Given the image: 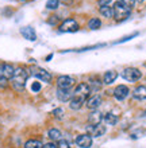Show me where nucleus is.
<instances>
[{
    "mask_svg": "<svg viewBox=\"0 0 146 148\" xmlns=\"http://www.w3.org/2000/svg\"><path fill=\"white\" fill-rule=\"evenodd\" d=\"M119 1H120L123 5H126L127 8H130V10L134 7L135 3H137V0H119Z\"/></svg>",
    "mask_w": 146,
    "mask_h": 148,
    "instance_id": "obj_26",
    "label": "nucleus"
},
{
    "mask_svg": "<svg viewBox=\"0 0 146 148\" xmlns=\"http://www.w3.org/2000/svg\"><path fill=\"white\" fill-rule=\"evenodd\" d=\"M62 4H66V5H69V4H72L73 3V0H60Z\"/></svg>",
    "mask_w": 146,
    "mask_h": 148,
    "instance_id": "obj_33",
    "label": "nucleus"
},
{
    "mask_svg": "<svg viewBox=\"0 0 146 148\" xmlns=\"http://www.w3.org/2000/svg\"><path fill=\"white\" fill-rule=\"evenodd\" d=\"M138 35V32H133V34H130V35H127V36H123L122 39H119V40H116V45H119V43H123V42H127V40H130V39L135 38V36Z\"/></svg>",
    "mask_w": 146,
    "mask_h": 148,
    "instance_id": "obj_25",
    "label": "nucleus"
},
{
    "mask_svg": "<svg viewBox=\"0 0 146 148\" xmlns=\"http://www.w3.org/2000/svg\"><path fill=\"white\" fill-rule=\"evenodd\" d=\"M48 137L50 139L51 141H58V140H61L62 133L60 132V129L51 128V129H49V131H48Z\"/></svg>",
    "mask_w": 146,
    "mask_h": 148,
    "instance_id": "obj_18",
    "label": "nucleus"
},
{
    "mask_svg": "<svg viewBox=\"0 0 146 148\" xmlns=\"http://www.w3.org/2000/svg\"><path fill=\"white\" fill-rule=\"evenodd\" d=\"M30 69L23 66H18L15 67V71H14V75L11 78V85L12 88L18 92H22L24 89V85L27 82L28 77H30Z\"/></svg>",
    "mask_w": 146,
    "mask_h": 148,
    "instance_id": "obj_2",
    "label": "nucleus"
},
{
    "mask_svg": "<svg viewBox=\"0 0 146 148\" xmlns=\"http://www.w3.org/2000/svg\"><path fill=\"white\" fill-rule=\"evenodd\" d=\"M76 144L79 145L80 148H91L92 145V137L88 135V133H84V135H77L75 139Z\"/></svg>",
    "mask_w": 146,
    "mask_h": 148,
    "instance_id": "obj_12",
    "label": "nucleus"
},
{
    "mask_svg": "<svg viewBox=\"0 0 146 148\" xmlns=\"http://www.w3.org/2000/svg\"><path fill=\"white\" fill-rule=\"evenodd\" d=\"M51 114H53L55 119L61 120V119L64 117V109H62V108H57V109H54L53 112H51Z\"/></svg>",
    "mask_w": 146,
    "mask_h": 148,
    "instance_id": "obj_24",
    "label": "nucleus"
},
{
    "mask_svg": "<svg viewBox=\"0 0 146 148\" xmlns=\"http://www.w3.org/2000/svg\"><path fill=\"white\" fill-rule=\"evenodd\" d=\"M112 11H114V18L116 22H123V20H126L131 14V10L130 8H127L126 5H123L120 1H116L114 4V7H112Z\"/></svg>",
    "mask_w": 146,
    "mask_h": 148,
    "instance_id": "obj_3",
    "label": "nucleus"
},
{
    "mask_svg": "<svg viewBox=\"0 0 146 148\" xmlns=\"http://www.w3.org/2000/svg\"><path fill=\"white\" fill-rule=\"evenodd\" d=\"M41 90V84L38 81H35V82H33L31 84V92L33 93H38Z\"/></svg>",
    "mask_w": 146,
    "mask_h": 148,
    "instance_id": "obj_28",
    "label": "nucleus"
},
{
    "mask_svg": "<svg viewBox=\"0 0 146 148\" xmlns=\"http://www.w3.org/2000/svg\"><path fill=\"white\" fill-rule=\"evenodd\" d=\"M75 78L71 75H60L57 78V88L58 89H72L75 86Z\"/></svg>",
    "mask_w": 146,
    "mask_h": 148,
    "instance_id": "obj_8",
    "label": "nucleus"
},
{
    "mask_svg": "<svg viewBox=\"0 0 146 148\" xmlns=\"http://www.w3.org/2000/svg\"><path fill=\"white\" fill-rule=\"evenodd\" d=\"M44 148H57V144H54L53 141H50L48 144H44Z\"/></svg>",
    "mask_w": 146,
    "mask_h": 148,
    "instance_id": "obj_32",
    "label": "nucleus"
},
{
    "mask_svg": "<svg viewBox=\"0 0 146 148\" xmlns=\"http://www.w3.org/2000/svg\"><path fill=\"white\" fill-rule=\"evenodd\" d=\"M143 117H145V119H146V110H145V112H143Z\"/></svg>",
    "mask_w": 146,
    "mask_h": 148,
    "instance_id": "obj_36",
    "label": "nucleus"
},
{
    "mask_svg": "<svg viewBox=\"0 0 146 148\" xmlns=\"http://www.w3.org/2000/svg\"><path fill=\"white\" fill-rule=\"evenodd\" d=\"M106 125H103L102 123L100 124H89L87 125V133L89 136L93 137H100L106 133Z\"/></svg>",
    "mask_w": 146,
    "mask_h": 148,
    "instance_id": "obj_7",
    "label": "nucleus"
},
{
    "mask_svg": "<svg viewBox=\"0 0 146 148\" xmlns=\"http://www.w3.org/2000/svg\"><path fill=\"white\" fill-rule=\"evenodd\" d=\"M122 77L129 82H137L142 78V73L137 67H126L122 71Z\"/></svg>",
    "mask_w": 146,
    "mask_h": 148,
    "instance_id": "obj_4",
    "label": "nucleus"
},
{
    "mask_svg": "<svg viewBox=\"0 0 146 148\" xmlns=\"http://www.w3.org/2000/svg\"><path fill=\"white\" fill-rule=\"evenodd\" d=\"M8 86V79H6V78H0V88L1 89H6Z\"/></svg>",
    "mask_w": 146,
    "mask_h": 148,
    "instance_id": "obj_30",
    "label": "nucleus"
},
{
    "mask_svg": "<svg viewBox=\"0 0 146 148\" xmlns=\"http://www.w3.org/2000/svg\"><path fill=\"white\" fill-rule=\"evenodd\" d=\"M24 148H44V144L38 139H30L24 143Z\"/></svg>",
    "mask_w": 146,
    "mask_h": 148,
    "instance_id": "obj_20",
    "label": "nucleus"
},
{
    "mask_svg": "<svg viewBox=\"0 0 146 148\" xmlns=\"http://www.w3.org/2000/svg\"><path fill=\"white\" fill-rule=\"evenodd\" d=\"M91 93V88L88 84H79L73 90V96H72L71 101H69V108L73 110H79L83 108V104H85V101L89 97Z\"/></svg>",
    "mask_w": 146,
    "mask_h": 148,
    "instance_id": "obj_1",
    "label": "nucleus"
},
{
    "mask_svg": "<svg viewBox=\"0 0 146 148\" xmlns=\"http://www.w3.org/2000/svg\"><path fill=\"white\" fill-rule=\"evenodd\" d=\"M112 0H99V5L100 7H104V5H110V3Z\"/></svg>",
    "mask_w": 146,
    "mask_h": 148,
    "instance_id": "obj_31",
    "label": "nucleus"
},
{
    "mask_svg": "<svg viewBox=\"0 0 146 148\" xmlns=\"http://www.w3.org/2000/svg\"><path fill=\"white\" fill-rule=\"evenodd\" d=\"M102 27V20L99 18H91L88 20V28L89 30H99Z\"/></svg>",
    "mask_w": 146,
    "mask_h": 148,
    "instance_id": "obj_22",
    "label": "nucleus"
},
{
    "mask_svg": "<svg viewBox=\"0 0 146 148\" xmlns=\"http://www.w3.org/2000/svg\"><path fill=\"white\" fill-rule=\"evenodd\" d=\"M79 28H80L79 23L73 18H68V19L62 20V23L58 26L60 32H76L79 31Z\"/></svg>",
    "mask_w": 146,
    "mask_h": 148,
    "instance_id": "obj_5",
    "label": "nucleus"
},
{
    "mask_svg": "<svg viewBox=\"0 0 146 148\" xmlns=\"http://www.w3.org/2000/svg\"><path fill=\"white\" fill-rule=\"evenodd\" d=\"M58 5H60V0H48L46 1V10H50V11L57 10Z\"/></svg>",
    "mask_w": 146,
    "mask_h": 148,
    "instance_id": "obj_23",
    "label": "nucleus"
},
{
    "mask_svg": "<svg viewBox=\"0 0 146 148\" xmlns=\"http://www.w3.org/2000/svg\"><path fill=\"white\" fill-rule=\"evenodd\" d=\"M30 74H33L37 79H39L42 82H46V84H50L51 82V74L49 73L48 70H45L42 67H38V66H33L30 69Z\"/></svg>",
    "mask_w": 146,
    "mask_h": 148,
    "instance_id": "obj_6",
    "label": "nucleus"
},
{
    "mask_svg": "<svg viewBox=\"0 0 146 148\" xmlns=\"http://www.w3.org/2000/svg\"><path fill=\"white\" fill-rule=\"evenodd\" d=\"M118 78V73L114 70H110V71H106L104 75H103V82L106 85H111L112 82H115V79Z\"/></svg>",
    "mask_w": 146,
    "mask_h": 148,
    "instance_id": "obj_16",
    "label": "nucleus"
},
{
    "mask_svg": "<svg viewBox=\"0 0 146 148\" xmlns=\"http://www.w3.org/2000/svg\"><path fill=\"white\" fill-rule=\"evenodd\" d=\"M88 121H89V124H100L103 121V114L96 112V110H93V112L88 116Z\"/></svg>",
    "mask_w": 146,
    "mask_h": 148,
    "instance_id": "obj_17",
    "label": "nucleus"
},
{
    "mask_svg": "<svg viewBox=\"0 0 146 148\" xmlns=\"http://www.w3.org/2000/svg\"><path fill=\"white\" fill-rule=\"evenodd\" d=\"M53 58V54H50V55H48V58H46V61H50V59Z\"/></svg>",
    "mask_w": 146,
    "mask_h": 148,
    "instance_id": "obj_34",
    "label": "nucleus"
},
{
    "mask_svg": "<svg viewBox=\"0 0 146 148\" xmlns=\"http://www.w3.org/2000/svg\"><path fill=\"white\" fill-rule=\"evenodd\" d=\"M57 148H71V144H69V141L61 139V140H58V143H57Z\"/></svg>",
    "mask_w": 146,
    "mask_h": 148,
    "instance_id": "obj_27",
    "label": "nucleus"
},
{
    "mask_svg": "<svg viewBox=\"0 0 146 148\" xmlns=\"http://www.w3.org/2000/svg\"><path fill=\"white\" fill-rule=\"evenodd\" d=\"M58 20H60V18H58V16L53 15V16H50V19L48 20V23H49V24H51V26H55V24L58 23Z\"/></svg>",
    "mask_w": 146,
    "mask_h": 148,
    "instance_id": "obj_29",
    "label": "nucleus"
},
{
    "mask_svg": "<svg viewBox=\"0 0 146 148\" xmlns=\"http://www.w3.org/2000/svg\"><path fill=\"white\" fill-rule=\"evenodd\" d=\"M103 120L108 125H115L119 121V117L116 116V114H114V113H106V114L103 116Z\"/></svg>",
    "mask_w": 146,
    "mask_h": 148,
    "instance_id": "obj_19",
    "label": "nucleus"
},
{
    "mask_svg": "<svg viewBox=\"0 0 146 148\" xmlns=\"http://www.w3.org/2000/svg\"><path fill=\"white\" fill-rule=\"evenodd\" d=\"M73 92L72 89H57V98L62 102H69L71 101Z\"/></svg>",
    "mask_w": 146,
    "mask_h": 148,
    "instance_id": "obj_14",
    "label": "nucleus"
},
{
    "mask_svg": "<svg viewBox=\"0 0 146 148\" xmlns=\"http://www.w3.org/2000/svg\"><path fill=\"white\" fill-rule=\"evenodd\" d=\"M85 104H87L88 109L96 110L99 106L103 104V98H102L100 94H93V96H91V97H88V100L85 101Z\"/></svg>",
    "mask_w": 146,
    "mask_h": 148,
    "instance_id": "obj_10",
    "label": "nucleus"
},
{
    "mask_svg": "<svg viewBox=\"0 0 146 148\" xmlns=\"http://www.w3.org/2000/svg\"><path fill=\"white\" fill-rule=\"evenodd\" d=\"M99 12L102 14L104 18H107V19H111L112 16H114V11H112V7H110V5H104V7H100L99 8Z\"/></svg>",
    "mask_w": 146,
    "mask_h": 148,
    "instance_id": "obj_21",
    "label": "nucleus"
},
{
    "mask_svg": "<svg viewBox=\"0 0 146 148\" xmlns=\"http://www.w3.org/2000/svg\"><path fill=\"white\" fill-rule=\"evenodd\" d=\"M129 94H130V89H129L126 85H118L114 90V97L116 98V100H119V101L126 100V98L129 97Z\"/></svg>",
    "mask_w": 146,
    "mask_h": 148,
    "instance_id": "obj_11",
    "label": "nucleus"
},
{
    "mask_svg": "<svg viewBox=\"0 0 146 148\" xmlns=\"http://www.w3.org/2000/svg\"><path fill=\"white\" fill-rule=\"evenodd\" d=\"M14 71H15V67L11 63H0V78H6L10 81L14 75Z\"/></svg>",
    "mask_w": 146,
    "mask_h": 148,
    "instance_id": "obj_9",
    "label": "nucleus"
},
{
    "mask_svg": "<svg viewBox=\"0 0 146 148\" xmlns=\"http://www.w3.org/2000/svg\"><path fill=\"white\" fill-rule=\"evenodd\" d=\"M133 96L137 100H146V86L145 85H139L133 90Z\"/></svg>",
    "mask_w": 146,
    "mask_h": 148,
    "instance_id": "obj_15",
    "label": "nucleus"
},
{
    "mask_svg": "<svg viewBox=\"0 0 146 148\" xmlns=\"http://www.w3.org/2000/svg\"><path fill=\"white\" fill-rule=\"evenodd\" d=\"M20 34H22V36H23L24 39H27V40H31V42H35L37 40V32L31 26L22 27L20 28Z\"/></svg>",
    "mask_w": 146,
    "mask_h": 148,
    "instance_id": "obj_13",
    "label": "nucleus"
},
{
    "mask_svg": "<svg viewBox=\"0 0 146 148\" xmlns=\"http://www.w3.org/2000/svg\"><path fill=\"white\" fill-rule=\"evenodd\" d=\"M137 1H138V3H143V1H145V0H137Z\"/></svg>",
    "mask_w": 146,
    "mask_h": 148,
    "instance_id": "obj_35",
    "label": "nucleus"
}]
</instances>
